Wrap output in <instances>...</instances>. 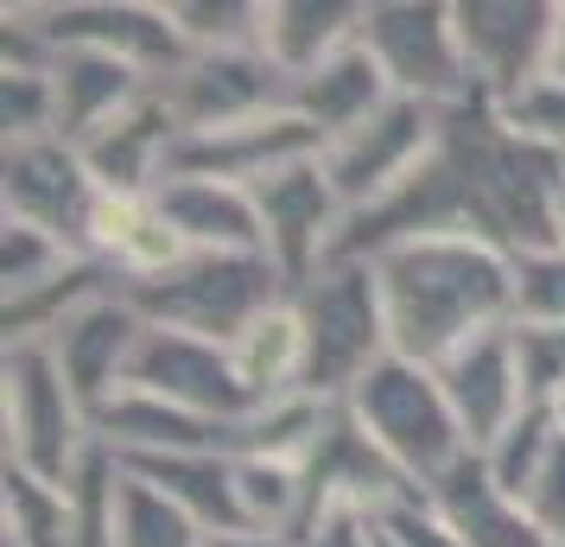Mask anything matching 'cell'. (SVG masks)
Masks as SVG:
<instances>
[{"instance_id": "6da1fadb", "label": "cell", "mask_w": 565, "mask_h": 547, "mask_svg": "<svg viewBox=\"0 0 565 547\" xmlns=\"http://www.w3.org/2000/svg\"><path fill=\"white\" fill-rule=\"evenodd\" d=\"M559 191L565 159L521 147L477 96L463 108H445V134H438L419 179L401 185L387 204L343 223L337 261H375L401 242H419V235H477V242L521 261L534 249H553Z\"/></svg>"}, {"instance_id": "7a4b0ae2", "label": "cell", "mask_w": 565, "mask_h": 547, "mask_svg": "<svg viewBox=\"0 0 565 547\" xmlns=\"http://www.w3.org/2000/svg\"><path fill=\"white\" fill-rule=\"evenodd\" d=\"M369 267L382 281L394 357L419 369L451 364L463 344L514 325V255L477 235H419Z\"/></svg>"}, {"instance_id": "3957f363", "label": "cell", "mask_w": 565, "mask_h": 547, "mask_svg": "<svg viewBox=\"0 0 565 547\" xmlns=\"http://www.w3.org/2000/svg\"><path fill=\"white\" fill-rule=\"evenodd\" d=\"M292 313L306 325V395L331 408H343L394 357L382 281L369 261H331L311 274L306 287H292Z\"/></svg>"}, {"instance_id": "277c9868", "label": "cell", "mask_w": 565, "mask_h": 547, "mask_svg": "<svg viewBox=\"0 0 565 547\" xmlns=\"http://www.w3.org/2000/svg\"><path fill=\"white\" fill-rule=\"evenodd\" d=\"M0 440L7 471L45 484H77L96 459V420L71 395L45 344H0Z\"/></svg>"}, {"instance_id": "5b68a950", "label": "cell", "mask_w": 565, "mask_h": 547, "mask_svg": "<svg viewBox=\"0 0 565 547\" xmlns=\"http://www.w3.org/2000/svg\"><path fill=\"white\" fill-rule=\"evenodd\" d=\"M343 408L356 414V427L375 440V452L407 477L413 491H433L445 471H458L470 459L458 414H451V401L438 389V369L387 357Z\"/></svg>"}, {"instance_id": "8992f818", "label": "cell", "mask_w": 565, "mask_h": 547, "mask_svg": "<svg viewBox=\"0 0 565 547\" xmlns=\"http://www.w3.org/2000/svg\"><path fill=\"white\" fill-rule=\"evenodd\" d=\"M128 299L140 306L147 325L191 332V338L230 350L255 318H267L286 299V281L274 274L267 255H184L166 274L128 287Z\"/></svg>"}, {"instance_id": "52a82bcc", "label": "cell", "mask_w": 565, "mask_h": 547, "mask_svg": "<svg viewBox=\"0 0 565 547\" xmlns=\"http://www.w3.org/2000/svg\"><path fill=\"white\" fill-rule=\"evenodd\" d=\"M362 45L394 83V96L426 108H463L477 103V83L458 45V13L451 0H369Z\"/></svg>"}, {"instance_id": "ba28073f", "label": "cell", "mask_w": 565, "mask_h": 547, "mask_svg": "<svg viewBox=\"0 0 565 547\" xmlns=\"http://www.w3.org/2000/svg\"><path fill=\"white\" fill-rule=\"evenodd\" d=\"M438 134H445V108L394 96L375 122H362L356 134L331 140L318 159H324V179H331L343 217H362V210L387 204L401 185L419 179L438 147Z\"/></svg>"}, {"instance_id": "9c48e42d", "label": "cell", "mask_w": 565, "mask_h": 547, "mask_svg": "<svg viewBox=\"0 0 565 547\" xmlns=\"http://www.w3.org/2000/svg\"><path fill=\"white\" fill-rule=\"evenodd\" d=\"M13 7L52 52H108L153 83H166L191 57L166 20V0H13Z\"/></svg>"}, {"instance_id": "30bf717a", "label": "cell", "mask_w": 565, "mask_h": 547, "mask_svg": "<svg viewBox=\"0 0 565 547\" xmlns=\"http://www.w3.org/2000/svg\"><path fill=\"white\" fill-rule=\"evenodd\" d=\"M96 179L71 140H13L0 147V223H32V230L71 242L83 255V235L96 217Z\"/></svg>"}, {"instance_id": "8fae6325", "label": "cell", "mask_w": 565, "mask_h": 547, "mask_svg": "<svg viewBox=\"0 0 565 547\" xmlns=\"http://www.w3.org/2000/svg\"><path fill=\"white\" fill-rule=\"evenodd\" d=\"M286 71L260 52H191L159 83V96L172 108L179 134H216V128H242L286 108Z\"/></svg>"}, {"instance_id": "7c38bea8", "label": "cell", "mask_w": 565, "mask_h": 547, "mask_svg": "<svg viewBox=\"0 0 565 547\" xmlns=\"http://www.w3.org/2000/svg\"><path fill=\"white\" fill-rule=\"evenodd\" d=\"M255 210H260V255L274 261L286 293L306 287L311 274H324L337 261V242H343L350 217H343L331 179H324V159H306L280 179H267L255 191Z\"/></svg>"}, {"instance_id": "4fadbf2b", "label": "cell", "mask_w": 565, "mask_h": 547, "mask_svg": "<svg viewBox=\"0 0 565 547\" xmlns=\"http://www.w3.org/2000/svg\"><path fill=\"white\" fill-rule=\"evenodd\" d=\"M128 389L153 395V401L179 408V414L216 420V427H235V420L255 408V395L242 389L235 357L223 350V344L191 338V332H166V325H147Z\"/></svg>"}, {"instance_id": "5bb4252c", "label": "cell", "mask_w": 565, "mask_h": 547, "mask_svg": "<svg viewBox=\"0 0 565 547\" xmlns=\"http://www.w3.org/2000/svg\"><path fill=\"white\" fill-rule=\"evenodd\" d=\"M140 338H147V318H140V306L128 299V287L89 299L77 318H64L52 338H45L52 364L64 369V382H71V395L89 408V420L128 389L134 357H140Z\"/></svg>"}, {"instance_id": "9a60e30c", "label": "cell", "mask_w": 565, "mask_h": 547, "mask_svg": "<svg viewBox=\"0 0 565 547\" xmlns=\"http://www.w3.org/2000/svg\"><path fill=\"white\" fill-rule=\"evenodd\" d=\"M324 154V140L292 115V108H274L260 122H242V128H216V134H179L172 147V172L179 179H223L242 185V191H260L267 179H280L292 166ZM166 172V179H172Z\"/></svg>"}, {"instance_id": "2e32d148", "label": "cell", "mask_w": 565, "mask_h": 547, "mask_svg": "<svg viewBox=\"0 0 565 547\" xmlns=\"http://www.w3.org/2000/svg\"><path fill=\"white\" fill-rule=\"evenodd\" d=\"M553 7L559 0H451L463 64H470V83L483 103L540 77L546 39H553Z\"/></svg>"}, {"instance_id": "e0dca14e", "label": "cell", "mask_w": 565, "mask_h": 547, "mask_svg": "<svg viewBox=\"0 0 565 547\" xmlns=\"http://www.w3.org/2000/svg\"><path fill=\"white\" fill-rule=\"evenodd\" d=\"M438 389L451 401V414L463 427V445L470 452H489V445L509 433L514 420L527 414V376H521V357H514V325L489 332V338L463 344L451 364H438Z\"/></svg>"}, {"instance_id": "ac0fdd59", "label": "cell", "mask_w": 565, "mask_h": 547, "mask_svg": "<svg viewBox=\"0 0 565 547\" xmlns=\"http://www.w3.org/2000/svg\"><path fill=\"white\" fill-rule=\"evenodd\" d=\"M306 484H311V528H318L324 516H337V509L375 516V509H387L394 496L413 491L407 477H401V471L375 452V440L356 427V414H350V408H337L331 427H324V440L311 445ZM311 528H306V535H311Z\"/></svg>"}, {"instance_id": "d6986e66", "label": "cell", "mask_w": 565, "mask_h": 547, "mask_svg": "<svg viewBox=\"0 0 565 547\" xmlns=\"http://www.w3.org/2000/svg\"><path fill=\"white\" fill-rule=\"evenodd\" d=\"M172 147H179V122H172L166 96L153 90L121 122L89 134L77 154L89 166L96 191H108V198H153L159 185H166V172H172Z\"/></svg>"}, {"instance_id": "ffe728a7", "label": "cell", "mask_w": 565, "mask_h": 547, "mask_svg": "<svg viewBox=\"0 0 565 547\" xmlns=\"http://www.w3.org/2000/svg\"><path fill=\"white\" fill-rule=\"evenodd\" d=\"M166 230L184 242V255H260V210L255 191L223 179H172L153 191Z\"/></svg>"}, {"instance_id": "44dd1931", "label": "cell", "mask_w": 565, "mask_h": 547, "mask_svg": "<svg viewBox=\"0 0 565 547\" xmlns=\"http://www.w3.org/2000/svg\"><path fill=\"white\" fill-rule=\"evenodd\" d=\"M387 103H394V83L382 77V64L369 57L362 39L350 45V52L324 57L318 71L292 77V90H286V108H292V115H299L324 147L343 140V134H356L362 122H375Z\"/></svg>"}, {"instance_id": "7402d4cb", "label": "cell", "mask_w": 565, "mask_h": 547, "mask_svg": "<svg viewBox=\"0 0 565 547\" xmlns=\"http://www.w3.org/2000/svg\"><path fill=\"white\" fill-rule=\"evenodd\" d=\"M52 90H57V140L83 147L96 128L121 122L140 96H153L159 83L108 52H57L52 57Z\"/></svg>"}, {"instance_id": "603a6c76", "label": "cell", "mask_w": 565, "mask_h": 547, "mask_svg": "<svg viewBox=\"0 0 565 547\" xmlns=\"http://www.w3.org/2000/svg\"><path fill=\"white\" fill-rule=\"evenodd\" d=\"M83 255L103 261L121 287H140L166 274L172 261H184V242L166 230L153 198H96V217H89V235H83Z\"/></svg>"}, {"instance_id": "cb8c5ba5", "label": "cell", "mask_w": 565, "mask_h": 547, "mask_svg": "<svg viewBox=\"0 0 565 547\" xmlns=\"http://www.w3.org/2000/svg\"><path fill=\"white\" fill-rule=\"evenodd\" d=\"M426 496H433V509L451 522V535H458L463 547H546L534 516H527V503H514V496L483 471L477 452H470L458 471H445Z\"/></svg>"}, {"instance_id": "d4e9b609", "label": "cell", "mask_w": 565, "mask_h": 547, "mask_svg": "<svg viewBox=\"0 0 565 547\" xmlns=\"http://www.w3.org/2000/svg\"><path fill=\"white\" fill-rule=\"evenodd\" d=\"M369 0H267V27H260V52L286 71V83L318 71L324 57L350 52L362 39Z\"/></svg>"}, {"instance_id": "484cf974", "label": "cell", "mask_w": 565, "mask_h": 547, "mask_svg": "<svg viewBox=\"0 0 565 547\" xmlns=\"http://www.w3.org/2000/svg\"><path fill=\"white\" fill-rule=\"evenodd\" d=\"M121 465V459H115ZM134 477H147L153 491H166L179 509L204 522L210 535L242 528V503H235V459L230 452H159V459H128Z\"/></svg>"}, {"instance_id": "4316f807", "label": "cell", "mask_w": 565, "mask_h": 547, "mask_svg": "<svg viewBox=\"0 0 565 547\" xmlns=\"http://www.w3.org/2000/svg\"><path fill=\"white\" fill-rule=\"evenodd\" d=\"M230 357H235L242 389L255 395V401L306 395V325H299V313H292V293L230 344Z\"/></svg>"}, {"instance_id": "83f0119b", "label": "cell", "mask_w": 565, "mask_h": 547, "mask_svg": "<svg viewBox=\"0 0 565 547\" xmlns=\"http://www.w3.org/2000/svg\"><path fill=\"white\" fill-rule=\"evenodd\" d=\"M331 414L337 408L331 401H318V395L255 401V408L230 427V459H286V465H306L311 445L324 440Z\"/></svg>"}, {"instance_id": "f1b7e54d", "label": "cell", "mask_w": 565, "mask_h": 547, "mask_svg": "<svg viewBox=\"0 0 565 547\" xmlns=\"http://www.w3.org/2000/svg\"><path fill=\"white\" fill-rule=\"evenodd\" d=\"M235 503H242V528L306 547V528H311L306 465H286V459H235Z\"/></svg>"}, {"instance_id": "f546056e", "label": "cell", "mask_w": 565, "mask_h": 547, "mask_svg": "<svg viewBox=\"0 0 565 547\" xmlns=\"http://www.w3.org/2000/svg\"><path fill=\"white\" fill-rule=\"evenodd\" d=\"M0 547H77V484L0 465Z\"/></svg>"}, {"instance_id": "4dcf8cb0", "label": "cell", "mask_w": 565, "mask_h": 547, "mask_svg": "<svg viewBox=\"0 0 565 547\" xmlns=\"http://www.w3.org/2000/svg\"><path fill=\"white\" fill-rule=\"evenodd\" d=\"M108 516H115V547H204L210 541L204 522L191 509H179L166 491H153L147 477H134L128 465H115Z\"/></svg>"}, {"instance_id": "1f68e13d", "label": "cell", "mask_w": 565, "mask_h": 547, "mask_svg": "<svg viewBox=\"0 0 565 547\" xmlns=\"http://www.w3.org/2000/svg\"><path fill=\"white\" fill-rule=\"evenodd\" d=\"M559 445L565 440H559V427H553V408H540V401H534V408L514 420V427L489 445V452H477V459H483V471L514 496V503H527V496L540 491V477L553 471Z\"/></svg>"}, {"instance_id": "d6a6232c", "label": "cell", "mask_w": 565, "mask_h": 547, "mask_svg": "<svg viewBox=\"0 0 565 547\" xmlns=\"http://www.w3.org/2000/svg\"><path fill=\"white\" fill-rule=\"evenodd\" d=\"M166 20L184 52H255L267 0H166Z\"/></svg>"}, {"instance_id": "836d02e7", "label": "cell", "mask_w": 565, "mask_h": 547, "mask_svg": "<svg viewBox=\"0 0 565 547\" xmlns=\"http://www.w3.org/2000/svg\"><path fill=\"white\" fill-rule=\"evenodd\" d=\"M489 115L502 122V128L521 140V147H534V154H553L565 159V83L553 77H527L521 90L509 96H495Z\"/></svg>"}, {"instance_id": "e575fe53", "label": "cell", "mask_w": 565, "mask_h": 547, "mask_svg": "<svg viewBox=\"0 0 565 547\" xmlns=\"http://www.w3.org/2000/svg\"><path fill=\"white\" fill-rule=\"evenodd\" d=\"M71 261H77V249H71V242L32 230V223H0V306H7V299H26V293H39L45 281H57Z\"/></svg>"}, {"instance_id": "d590c367", "label": "cell", "mask_w": 565, "mask_h": 547, "mask_svg": "<svg viewBox=\"0 0 565 547\" xmlns=\"http://www.w3.org/2000/svg\"><path fill=\"white\" fill-rule=\"evenodd\" d=\"M0 128L13 140H57V90L52 71H0Z\"/></svg>"}, {"instance_id": "8d00e7d4", "label": "cell", "mask_w": 565, "mask_h": 547, "mask_svg": "<svg viewBox=\"0 0 565 547\" xmlns=\"http://www.w3.org/2000/svg\"><path fill=\"white\" fill-rule=\"evenodd\" d=\"M514 325H565V249L514 261Z\"/></svg>"}, {"instance_id": "74e56055", "label": "cell", "mask_w": 565, "mask_h": 547, "mask_svg": "<svg viewBox=\"0 0 565 547\" xmlns=\"http://www.w3.org/2000/svg\"><path fill=\"white\" fill-rule=\"evenodd\" d=\"M514 357L527 376V401H553L565 389V325H514Z\"/></svg>"}, {"instance_id": "f35d334b", "label": "cell", "mask_w": 565, "mask_h": 547, "mask_svg": "<svg viewBox=\"0 0 565 547\" xmlns=\"http://www.w3.org/2000/svg\"><path fill=\"white\" fill-rule=\"evenodd\" d=\"M527 516H534L546 547H565V445H559V459H553V471L540 477V491L527 496Z\"/></svg>"}, {"instance_id": "ab89813d", "label": "cell", "mask_w": 565, "mask_h": 547, "mask_svg": "<svg viewBox=\"0 0 565 547\" xmlns=\"http://www.w3.org/2000/svg\"><path fill=\"white\" fill-rule=\"evenodd\" d=\"M306 547H382V541H375V522H369V516H356V509H337V516H324L306 535Z\"/></svg>"}, {"instance_id": "60d3db41", "label": "cell", "mask_w": 565, "mask_h": 547, "mask_svg": "<svg viewBox=\"0 0 565 547\" xmlns=\"http://www.w3.org/2000/svg\"><path fill=\"white\" fill-rule=\"evenodd\" d=\"M540 77L565 83V0L553 7V39H546V64H540Z\"/></svg>"}, {"instance_id": "b9f144b4", "label": "cell", "mask_w": 565, "mask_h": 547, "mask_svg": "<svg viewBox=\"0 0 565 547\" xmlns=\"http://www.w3.org/2000/svg\"><path fill=\"white\" fill-rule=\"evenodd\" d=\"M204 547H299V541H280V535H255V528H230V535H210Z\"/></svg>"}, {"instance_id": "7bdbcfd3", "label": "cell", "mask_w": 565, "mask_h": 547, "mask_svg": "<svg viewBox=\"0 0 565 547\" xmlns=\"http://www.w3.org/2000/svg\"><path fill=\"white\" fill-rule=\"evenodd\" d=\"M553 249H565V191H559V210H553Z\"/></svg>"}, {"instance_id": "ee69618b", "label": "cell", "mask_w": 565, "mask_h": 547, "mask_svg": "<svg viewBox=\"0 0 565 547\" xmlns=\"http://www.w3.org/2000/svg\"><path fill=\"white\" fill-rule=\"evenodd\" d=\"M546 408H553V427H559V440H565V389L553 395V401H546Z\"/></svg>"}]
</instances>
